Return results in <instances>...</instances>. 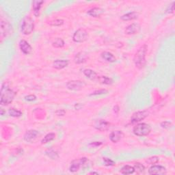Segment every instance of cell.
<instances>
[{"label": "cell", "instance_id": "1", "mask_svg": "<svg viewBox=\"0 0 175 175\" xmlns=\"http://www.w3.org/2000/svg\"><path fill=\"white\" fill-rule=\"evenodd\" d=\"M1 96H0V103L2 106H8L13 101V100L16 95L15 93L12 89L6 85L3 84L1 88Z\"/></svg>", "mask_w": 175, "mask_h": 175}, {"label": "cell", "instance_id": "2", "mask_svg": "<svg viewBox=\"0 0 175 175\" xmlns=\"http://www.w3.org/2000/svg\"><path fill=\"white\" fill-rule=\"evenodd\" d=\"M147 45H144L138 49L134 58L135 67L139 69H142L146 65V54L147 52Z\"/></svg>", "mask_w": 175, "mask_h": 175}, {"label": "cell", "instance_id": "3", "mask_svg": "<svg viewBox=\"0 0 175 175\" xmlns=\"http://www.w3.org/2000/svg\"><path fill=\"white\" fill-rule=\"evenodd\" d=\"M34 29V22L30 17H25L23 19L21 25V32L25 35L32 34Z\"/></svg>", "mask_w": 175, "mask_h": 175}, {"label": "cell", "instance_id": "4", "mask_svg": "<svg viewBox=\"0 0 175 175\" xmlns=\"http://www.w3.org/2000/svg\"><path fill=\"white\" fill-rule=\"evenodd\" d=\"M151 127L150 124L142 123H139L134 127L133 132L137 136H146L148 135L151 131Z\"/></svg>", "mask_w": 175, "mask_h": 175}, {"label": "cell", "instance_id": "5", "mask_svg": "<svg viewBox=\"0 0 175 175\" xmlns=\"http://www.w3.org/2000/svg\"><path fill=\"white\" fill-rule=\"evenodd\" d=\"M89 38L88 32L84 29H79L74 33L73 36V41L77 43H81L86 41Z\"/></svg>", "mask_w": 175, "mask_h": 175}, {"label": "cell", "instance_id": "6", "mask_svg": "<svg viewBox=\"0 0 175 175\" xmlns=\"http://www.w3.org/2000/svg\"><path fill=\"white\" fill-rule=\"evenodd\" d=\"M86 85L84 81L80 80H71L68 81L67 84V87L70 90L73 91H79L82 90V89Z\"/></svg>", "mask_w": 175, "mask_h": 175}, {"label": "cell", "instance_id": "7", "mask_svg": "<svg viewBox=\"0 0 175 175\" xmlns=\"http://www.w3.org/2000/svg\"><path fill=\"white\" fill-rule=\"evenodd\" d=\"M87 161L88 159L86 157H81L73 160L71 162V166H70V168H69L70 172H75L77 171H78L81 167L84 166L85 163L87 162Z\"/></svg>", "mask_w": 175, "mask_h": 175}, {"label": "cell", "instance_id": "8", "mask_svg": "<svg viewBox=\"0 0 175 175\" xmlns=\"http://www.w3.org/2000/svg\"><path fill=\"white\" fill-rule=\"evenodd\" d=\"M149 116V113L146 111H138L136 112L131 117V123H137L145 119Z\"/></svg>", "mask_w": 175, "mask_h": 175}, {"label": "cell", "instance_id": "9", "mask_svg": "<svg viewBox=\"0 0 175 175\" xmlns=\"http://www.w3.org/2000/svg\"><path fill=\"white\" fill-rule=\"evenodd\" d=\"M94 127L96 129L99 130L100 131H105L108 130L109 128L110 127V123L106 121V120L103 119H99L96 120L95 123Z\"/></svg>", "mask_w": 175, "mask_h": 175}, {"label": "cell", "instance_id": "10", "mask_svg": "<svg viewBox=\"0 0 175 175\" xmlns=\"http://www.w3.org/2000/svg\"><path fill=\"white\" fill-rule=\"evenodd\" d=\"M140 30L141 26L138 23H133L127 27L125 30H124V32L128 35H134L139 33Z\"/></svg>", "mask_w": 175, "mask_h": 175}, {"label": "cell", "instance_id": "11", "mask_svg": "<svg viewBox=\"0 0 175 175\" xmlns=\"http://www.w3.org/2000/svg\"><path fill=\"white\" fill-rule=\"evenodd\" d=\"M38 135H39V133H38V131L31 129L26 131V133L23 136V139H24L25 141L28 142H32L38 138Z\"/></svg>", "mask_w": 175, "mask_h": 175}, {"label": "cell", "instance_id": "12", "mask_svg": "<svg viewBox=\"0 0 175 175\" xmlns=\"http://www.w3.org/2000/svg\"><path fill=\"white\" fill-rule=\"evenodd\" d=\"M166 172L165 167L161 165H153L150 167L149 170V173L150 174H165Z\"/></svg>", "mask_w": 175, "mask_h": 175}, {"label": "cell", "instance_id": "13", "mask_svg": "<svg viewBox=\"0 0 175 175\" xmlns=\"http://www.w3.org/2000/svg\"><path fill=\"white\" fill-rule=\"evenodd\" d=\"M19 48H20L22 53L25 54V55H29L32 52V46L25 40H21L19 42Z\"/></svg>", "mask_w": 175, "mask_h": 175}, {"label": "cell", "instance_id": "14", "mask_svg": "<svg viewBox=\"0 0 175 175\" xmlns=\"http://www.w3.org/2000/svg\"><path fill=\"white\" fill-rule=\"evenodd\" d=\"M124 137V134L122 131H114L110 134L109 138H110V141L113 143H117L122 139Z\"/></svg>", "mask_w": 175, "mask_h": 175}, {"label": "cell", "instance_id": "15", "mask_svg": "<svg viewBox=\"0 0 175 175\" xmlns=\"http://www.w3.org/2000/svg\"><path fill=\"white\" fill-rule=\"evenodd\" d=\"M87 59H88L87 53L84 52H80L79 53H77L75 56V57H74V62H75V64H80L86 62Z\"/></svg>", "mask_w": 175, "mask_h": 175}, {"label": "cell", "instance_id": "16", "mask_svg": "<svg viewBox=\"0 0 175 175\" xmlns=\"http://www.w3.org/2000/svg\"><path fill=\"white\" fill-rule=\"evenodd\" d=\"M69 61L67 60H56L53 62V67L57 70H61L67 67Z\"/></svg>", "mask_w": 175, "mask_h": 175}, {"label": "cell", "instance_id": "17", "mask_svg": "<svg viewBox=\"0 0 175 175\" xmlns=\"http://www.w3.org/2000/svg\"><path fill=\"white\" fill-rule=\"evenodd\" d=\"M44 3L43 1H40V0H36L34 1L32 3V8L34 11V14L36 17H38L40 14V10L41 8V6L42 3Z\"/></svg>", "mask_w": 175, "mask_h": 175}, {"label": "cell", "instance_id": "18", "mask_svg": "<svg viewBox=\"0 0 175 175\" xmlns=\"http://www.w3.org/2000/svg\"><path fill=\"white\" fill-rule=\"evenodd\" d=\"M104 10L101 8L99 7H95L89 10L88 11V14L90 15V16L92 17H100L101 15L103 14Z\"/></svg>", "mask_w": 175, "mask_h": 175}, {"label": "cell", "instance_id": "19", "mask_svg": "<svg viewBox=\"0 0 175 175\" xmlns=\"http://www.w3.org/2000/svg\"><path fill=\"white\" fill-rule=\"evenodd\" d=\"M101 57L104 60H106L107 62H110V63H113V62H115L116 61V57L110 52H104L101 53Z\"/></svg>", "mask_w": 175, "mask_h": 175}, {"label": "cell", "instance_id": "20", "mask_svg": "<svg viewBox=\"0 0 175 175\" xmlns=\"http://www.w3.org/2000/svg\"><path fill=\"white\" fill-rule=\"evenodd\" d=\"M138 16H139V14L138 13H136V12H131V13L123 14V16L120 17V19H121V20L124 21H131L138 19Z\"/></svg>", "mask_w": 175, "mask_h": 175}, {"label": "cell", "instance_id": "21", "mask_svg": "<svg viewBox=\"0 0 175 175\" xmlns=\"http://www.w3.org/2000/svg\"><path fill=\"white\" fill-rule=\"evenodd\" d=\"M83 73L88 79H90V80H95L97 79V77H98L97 73L95 71H93V70L90 69V68L84 70Z\"/></svg>", "mask_w": 175, "mask_h": 175}, {"label": "cell", "instance_id": "22", "mask_svg": "<svg viewBox=\"0 0 175 175\" xmlns=\"http://www.w3.org/2000/svg\"><path fill=\"white\" fill-rule=\"evenodd\" d=\"M10 30V25L7 21L2 20L1 21V31H2V36L3 35L6 36V34L9 32Z\"/></svg>", "mask_w": 175, "mask_h": 175}, {"label": "cell", "instance_id": "23", "mask_svg": "<svg viewBox=\"0 0 175 175\" xmlns=\"http://www.w3.org/2000/svg\"><path fill=\"white\" fill-rule=\"evenodd\" d=\"M135 172L134 167L130 165H125L120 169V173L123 174H131Z\"/></svg>", "mask_w": 175, "mask_h": 175}, {"label": "cell", "instance_id": "24", "mask_svg": "<svg viewBox=\"0 0 175 175\" xmlns=\"http://www.w3.org/2000/svg\"><path fill=\"white\" fill-rule=\"evenodd\" d=\"M97 79H98L99 82L102 84L111 85L113 84V79L107 76H98Z\"/></svg>", "mask_w": 175, "mask_h": 175}, {"label": "cell", "instance_id": "25", "mask_svg": "<svg viewBox=\"0 0 175 175\" xmlns=\"http://www.w3.org/2000/svg\"><path fill=\"white\" fill-rule=\"evenodd\" d=\"M56 138V134L54 133H49L48 134H46L44 138L42 139L41 141V144L42 145H44V144H46L49 142H51L52 140H53L54 139Z\"/></svg>", "mask_w": 175, "mask_h": 175}, {"label": "cell", "instance_id": "26", "mask_svg": "<svg viewBox=\"0 0 175 175\" xmlns=\"http://www.w3.org/2000/svg\"><path fill=\"white\" fill-rule=\"evenodd\" d=\"M64 45H65V42L64 40L60 38H57L52 43L53 46H54L55 48H62L63 47Z\"/></svg>", "mask_w": 175, "mask_h": 175}, {"label": "cell", "instance_id": "27", "mask_svg": "<svg viewBox=\"0 0 175 175\" xmlns=\"http://www.w3.org/2000/svg\"><path fill=\"white\" fill-rule=\"evenodd\" d=\"M8 113L10 116L14 118L20 117V116H22V112L20 110H18L17 109H14V108L10 109L8 110Z\"/></svg>", "mask_w": 175, "mask_h": 175}, {"label": "cell", "instance_id": "28", "mask_svg": "<svg viewBox=\"0 0 175 175\" xmlns=\"http://www.w3.org/2000/svg\"><path fill=\"white\" fill-rule=\"evenodd\" d=\"M46 155H47V156L49 158H51L52 159H56L59 157L57 152H56V151L53 150V149H50V150H46Z\"/></svg>", "mask_w": 175, "mask_h": 175}, {"label": "cell", "instance_id": "29", "mask_svg": "<svg viewBox=\"0 0 175 175\" xmlns=\"http://www.w3.org/2000/svg\"><path fill=\"white\" fill-rule=\"evenodd\" d=\"M135 171H136L138 174H140L145 172V167L144 165H142L140 163H136L134 166Z\"/></svg>", "mask_w": 175, "mask_h": 175}, {"label": "cell", "instance_id": "30", "mask_svg": "<svg viewBox=\"0 0 175 175\" xmlns=\"http://www.w3.org/2000/svg\"><path fill=\"white\" fill-rule=\"evenodd\" d=\"M49 24L52 26L59 27L64 24V20H62V19H56V20L50 21L49 23Z\"/></svg>", "mask_w": 175, "mask_h": 175}, {"label": "cell", "instance_id": "31", "mask_svg": "<svg viewBox=\"0 0 175 175\" xmlns=\"http://www.w3.org/2000/svg\"><path fill=\"white\" fill-rule=\"evenodd\" d=\"M108 92V91L106 89H102V90H96L94 92L91 93L90 95V96H97V95H104V94H107Z\"/></svg>", "mask_w": 175, "mask_h": 175}, {"label": "cell", "instance_id": "32", "mask_svg": "<svg viewBox=\"0 0 175 175\" xmlns=\"http://www.w3.org/2000/svg\"><path fill=\"white\" fill-rule=\"evenodd\" d=\"M103 161L105 163V165L106 166H112L115 164V162L112 160V159H109V158H106V157H104L103 158Z\"/></svg>", "mask_w": 175, "mask_h": 175}, {"label": "cell", "instance_id": "33", "mask_svg": "<svg viewBox=\"0 0 175 175\" xmlns=\"http://www.w3.org/2000/svg\"><path fill=\"white\" fill-rule=\"evenodd\" d=\"M158 161H159V157H155V156L150 157L146 160V162L148 163V164H156V163H157Z\"/></svg>", "mask_w": 175, "mask_h": 175}, {"label": "cell", "instance_id": "34", "mask_svg": "<svg viewBox=\"0 0 175 175\" xmlns=\"http://www.w3.org/2000/svg\"><path fill=\"white\" fill-rule=\"evenodd\" d=\"M172 126V124L170 121H164L161 123V127L166 129H169Z\"/></svg>", "mask_w": 175, "mask_h": 175}, {"label": "cell", "instance_id": "35", "mask_svg": "<svg viewBox=\"0 0 175 175\" xmlns=\"http://www.w3.org/2000/svg\"><path fill=\"white\" fill-rule=\"evenodd\" d=\"M25 99L28 101H34L36 100V96L34 95H30L25 96Z\"/></svg>", "mask_w": 175, "mask_h": 175}, {"label": "cell", "instance_id": "36", "mask_svg": "<svg viewBox=\"0 0 175 175\" xmlns=\"http://www.w3.org/2000/svg\"><path fill=\"white\" fill-rule=\"evenodd\" d=\"M174 2H172V4L169 6L168 8V9L166 10L167 13H174Z\"/></svg>", "mask_w": 175, "mask_h": 175}, {"label": "cell", "instance_id": "37", "mask_svg": "<svg viewBox=\"0 0 175 175\" xmlns=\"http://www.w3.org/2000/svg\"><path fill=\"white\" fill-rule=\"evenodd\" d=\"M65 113H66V112L64 110H57L56 112V114L57 116H64L65 114Z\"/></svg>", "mask_w": 175, "mask_h": 175}, {"label": "cell", "instance_id": "38", "mask_svg": "<svg viewBox=\"0 0 175 175\" xmlns=\"http://www.w3.org/2000/svg\"><path fill=\"white\" fill-rule=\"evenodd\" d=\"M90 174H99V173H98V172H90Z\"/></svg>", "mask_w": 175, "mask_h": 175}]
</instances>
